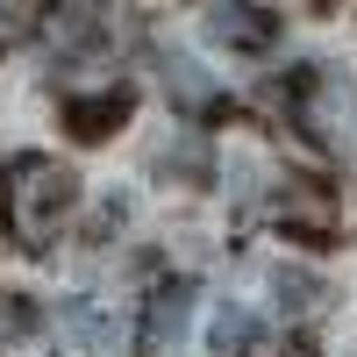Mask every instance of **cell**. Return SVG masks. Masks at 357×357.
<instances>
[{"label": "cell", "instance_id": "obj_7", "mask_svg": "<svg viewBox=\"0 0 357 357\" xmlns=\"http://www.w3.org/2000/svg\"><path fill=\"white\" fill-rule=\"evenodd\" d=\"M165 93L178 100V107H215V86H207L200 79V65H193V57H165Z\"/></svg>", "mask_w": 357, "mask_h": 357}, {"label": "cell", "instance_id": "obj_6", "mask_svg": "<svg viewBox=\"0 0 357 357\" xmlns=\"http://www.w3.org/2000/svg\"><path fill=\"white\" fill-rule=\"evenodd\" d=\"M57 336H65V357H100L107 350V321L93 301H57Z\"/></svg>", "mask_w": 357, "mask_h": 357}, {"label": "cell", "instance_id": "obj_5", "mask_svg": "<svg viewBox=\"0 0 357 357\" xmlns=\"http://www.w3.org/2000/svg\"><path fill=\"white\" fill-rule=\"evenodd\" d=\"M207 350H215V357H257V350H264V321H257L250 307L222 301L215 321H207Z\"/></svg>", "mask_w": 357, "mask_h": 357}, {"label": "cell", "instance_id": "obj_1", "mask_svg": "<svg viewBox=\"0 0 357 357\" xmlns=\"http://www.w3.org/2000/svg\"><path fill=\"white\" fill-rule=\"evenodd\" d=\"M72 186H79V178H72L65 165H50V158H15L8 193H0V215H8V229L22 236L29 250H43L50 222L72 207Z\"/></svg>", "mask_w": 357, "mask_h": 357}, {"label": "cell", "instance_id": "obj_4", "mask_svg": "<svg viewBox=\"0 0 357 357\" xmlns=\"http://www.w3.org/2000/svg\"><path fill=\"white\" fill-rule=\"evenodd\" d=\"M129 107H136V93L129 86H107V93H79V100H65V129L79 136V143H100V136H114L129 122Z\"/></svg>", "mask_w": 357, "mask_h": 357}, {"label": "cell", "instance_id": "obj_2", "mask_svg": "<svg viewBox=\"0 0 357 357\" xmlns=\"http://www.w3.org/2000/svg\"><path fill=\"white\" fill-rule=\"evenodd\" d=\"M186 314H193V279H158L151 286V301H143V329H136V343L143 350H172L178 336H186Z\"/></svg>", "mask_w": 357, "mask_h": 357}, {"label": "cell", "instance_id": "obj_3", "mask_svg": "<svg viewBox=\"0 0 357 357\" xmlns=\"http://www.w3.org/2000/svg\"><path fill=\"white\" fill-rule=\"evenodd\" d=\"M207 43H222V50H272L279 22L264 8H250V0H215V8H207Z\"/></svg>", "mask_w": 357, "mask_h": 357}, {"label": "cell", "instance_id": "obj_8", "mask_svg": "<svg viewBox=\"0 0 357 357\" xmlns=\"http://www.w3.org/2000/svg\"><path fill=\"white\" fill-rule=\"evenodd\" d=\"M272 293H279L286 314H314V307H321V279L301 272V264H279V272H272Z\"/></svg>", "mask_w": 357, "mask_h": 357}]
</instances>
